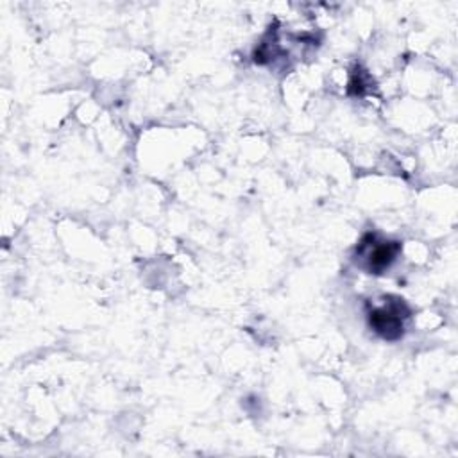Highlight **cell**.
Instances as JSON below:
<instances>
[{"instance_id": "obj_1", "label": "cell", "mask_w": 458, "mask_h": 458, "mask_svg": "<svg viewBox=\"0 0 458 458\" xmlns=\"http://www.w3.org/2000/svg\"><path fill=\"white\" fill-rule=\"evenodd\" d=\"M408 308L403 299L388 301L385 306L376 308L369 313L370 327L386 340H397L404 333V318L408 317Z\"/></svg>"}, {"instance_id": "obj_2", "label": "cell", "mask_w": 458, "mask_h": 458, "mask_svg": "<svg viewBox=\"0 0 458 458\" xmlns=\"http://www.w3.org/2000/svg\"><path fill=\"white\" fill-rule=\"evenodd\" d=\"M399 249V242H377L376 234L369 233L356 247V254L365 258L367 270L372 274H381L395 259Z\"/></svg>"}]
</instances>
